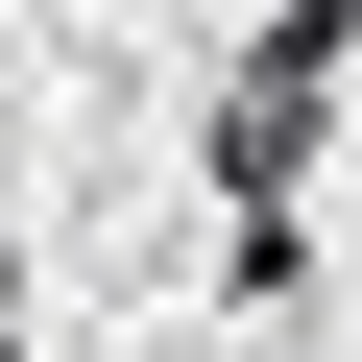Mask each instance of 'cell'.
<instances>
[{"mask_svg":"<svg viewBox=\"0 0 362 362\" xmlns=\"http://www.w3.org/2000/svg\"><path fill=\"white\" fill-rule=\"evenodd\" d=\"M0 362H25V242H0Z\"/></svg>","mask_w":362,"mask_h":362,"instance_id":"1","label":"cell"}]
</instances>
